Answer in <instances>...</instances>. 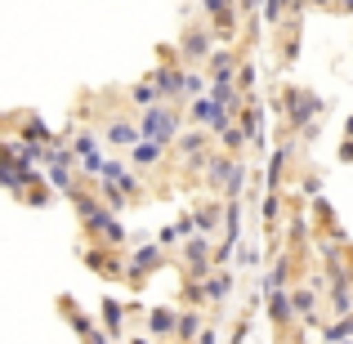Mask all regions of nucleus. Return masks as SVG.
Segmentation results:
<instances>
[{
	"instance_id": "nucleus-1",
	"label": "nucleus",
	"mask_w": 353,
	"mask_h": 344,
	"mask_svg": "<svg viewBox=\"0 0 353 344\" xmlns=\"http://www.w3.org/2000/svg\"><path fill=\"white\" fill-rule=\"evenodd\" d=\"M286 108H291V121L300 125V121H309L318 112V99L313 94H300V90H286Z\"/></svg>"
},
{
	"instance_id": "nucleus-2",
	"label": "nucleus",
	"mask_w": 353,
	"mask_h": 344,
	"mask_svg": "<svg viewBox=\"0 0 353 344\" xmlns=\"http://www.w3.org/2000/svg\"><path fill=\"white\" fill-rule=\"evenodd\" d=\"M170 130H174V117H170V112H161V108L143 117V134H148V139H165Z\"/></svg>"
},
{
	"instance_id": "nucleus-3",
	"label": "nucleus",
	"mask_w": 353,
	"mask_h": 344,
	"mask_svg": "<svg viewBox=\"0 0 353 344\" xmlns=\"http://www.w3.org/2000/svg\"><path fill=\"white\" fill-rule=\"evenodd\" d=\"M183 50H188L192 59H201V54L210 50V32H188V41H183Z\"/></svg>"
},
{
	"instance_id": "nucleus-4",
	"label": "nucleus",
	"mask_w": 353,
	"mask_h": 344,
	"mask_svg": "<svg viewBox=\"0 0 353 344\" xmlns=\"http://www.w3.org/2000/svg\"><path fill=\"white\" fill-rule=\"evenodd\" d=\"M286 5H291V0H268V5H264V14H268V18H273V23H277V18L286 14Z\"/></svg>"
},
{
	"instance_id": "nucleus-5",
	"label": "nucleus",
	"mask_w": 353,
	"mask_h": 344,
	"mask_svg": "<svg viewBox=\"0 0 353 344\" xmlns=\"http://www.w3.org/2000/svg\"><path fill=\"white\" fill-rule=\"evenodd\" d=\"M157 156H161V152H157V143H143V148H134V161H157Z\"/></svg>"
},
{
	"instance_id": "nucleus-6",
	"label": "nucleus",
	"mask_w": 353,
	"mask_h": 344,
	"mask_svg": "<svg viewBox=\"0 0 353 344\" xmlns=\"http://www.w3.org/2000/svg\"><path fill=\"white\" fill-rule=\"evenodd\" d=\"M228 5H233V0H201V9H206V14H210V18H215V14H219V9H228Z\"/></svg>"
},
{
	"instance_id": "nucleus-7",
	"label": "nucleus",
	"mask_w": 353,
	"mask_h": 344,
	"mask_svg": "<svg viewBox=\"0 0 353 344\" xmlns=\"http://www.w3.org/2000/svg\"><path fill=\"white\" fill-rule=\"evenodd\" d=\"M134 99H139V103H152L157 90H152V85H139V90H134Z\"/></svg>"
},
{
	"instance_id": "nucleus-8",
	"label": "nucleus",
	"mask_w": 353,
	"mask_h": 344,
	"mask_svg": "<svg viewBox=\"0 0 353 344\" xmlns=\"http://www.w3.org/2000/svg\"><path fill=\"white\" fill-rule=\"evenodd\" d=\"M255 5H259V0H241L237 9H246V14H255Z\"/></svg>"
},
{
	"instance_id": "nucleus-9",
	"label": "nucleus",
	"mask_w": 353,
	"mask_h": 344,
	"mask_svg": "<svg viewBox=\"0 0 353 344\" xmlns=\"http://www.w3.org/2000/svg\"><path fill=\"white\" fill-rule=\"evenodd\" d=\"M309 5H327V0H309Z\"/></svg>"
}]
</instances>
